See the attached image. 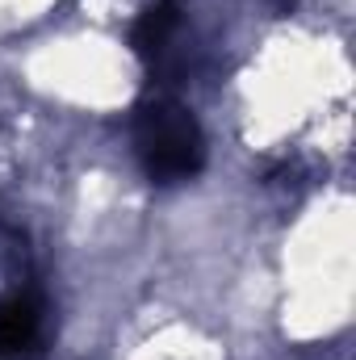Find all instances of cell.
Returning <instances> with one entry per match:
<instances>
[{
  "mask_svg": "<svg viewBox=\"0 0 356 360\" xmlns=\"http://www.w3.org/2000/svg\"><path fill=\"white\" fill-rule=\"evenodd\" d=\"M42 314L34 297H13L0 306V360H30L38 352Z\"/></svg>",
  "mask_w": 356,
  "mask_h": 360,
  "instance_id": "obj_2",
  "label": "cell"
},
{
  "mask_svg": "<svg viewBox=\"0 0 356 360\" xmlns=\"http://www.w3.org/2000/svg\"><path fill=\"white\" fill-rule=\"evenodd\" d=\"M134 151L143 160V172L155 184H177L201 172L205 164V139L197 117L177 101H151L134 117Z\"/></svg>",
  "mask_w": 356,
  "mask_h": 360,
  "instance_id": "obj_1",
  "label": "cell"
},
{
  "mask_svg": "<svg viewBox=\"0 0 356 360\" xmlns=\"http://www.w3.org/2000/svg\"><path fill=\"white\" fill-rule=\"evenodd\" d=\"M172 30H177V8H172V4H151V8L139 17L130 42H134V51H139L143 59H151V55H160V51L168 46Z\"/></svg>",
  "mask_w": 356,
  "mask_h": 360,
  "instance_id": "obj_3",
  "label": "cell"
}]
</instances>
